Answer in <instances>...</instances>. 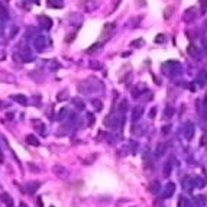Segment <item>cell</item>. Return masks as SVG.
Instances as JSON below:
<instances>
[{
    "label": "cell",
    "instance_id": "10",
    "mask_svg": "<svg viewBox=\"0 0 207 207\" xmlns=\"http://www.w3.org/2000/svg\"><path fill=\"white\" fill-rule=\"evenodd\" d=\"M142 115H143V107L142 106H136V107L132 109V120L133 122L139 120L142 117Z\"/></svg>",
    "mask_w": 207,
    "mask_h": 207
},
{
    "label": "cell",
    "instance_id": "11",
    "mask_svg": "<svg viewBox=\"0 0 207 207\" xmlns=\"http://www.w3.org/2000/svg\"><path fill=\"white\" fill-rule=\"evenodd\" d=\"M39 187H41V184H39V183H36V181H35V183H29V184H26V185L23 187V191H25V193H28V194H34V193H35Z\"/></svg>",
    "mask_w": 207,
    "mask_h": 207
},
{
    "label": "cell",
    "instance_id": "49",
    "mask_svg": "<svg viewBox=\"0 0 207 207\" xmlns=\"http://www.w3.org/2000/svg\"><path fill=\"white\" fill-rule=\"evenodd\" d=\"M203 43H204V48L207 49V39H206V38H203Z\"/></svg>",
    "mask_w": 207,
    "mask_h": 207
},
{
    "label": "cell",
    "instance_id": "42",
    "mask_svg": "<svg viewBox=\"0 0 207 207\" xmlns=\"http://www.w3.org/2000/svg\"><path fill=\"white\" fill-rule=\"evenodd\" d=\"M13 59H15L16 62H22V58H20V55H19L17 52H15V54H13Z\"/></svg>",
    "mask_w": 207,
    "mask_h": 207
},
{
    "label": "cell",
    "instance_id": "13",
    "mask_svg": "<svg viewBox=\"0 0 207 207\" xmlns=\"http://www.w3.org/2000/svg\"><path fill=\"white\" fill-rule=\"evenodd\" d=\"M161 191V183L159 181H152L151 184H149V193H152V194H158Z\"/></svg>",
    "mask_w": 207,
    "mask_h": 207
},
{
    "label": "cell",
    "instance_id": "53",
    "mask_svg": "<svg viewBox=\"0 0 207 207\" xmlns=\"http://www.w3.org/2000/svg\"><path fill=\"white\" fill-rule=\"evenodd\" d=\"M119 3H120V0H116V1H115V6H117Z\"/></svg>",
    "mask_w": 207,
    "mask_h": 207
},
{
    "label": "cell",
    "instance_id": "20",
    "mask_svg": "<svg viewBox=\"0 0 207 207\" xmlns=\"http://www.w3.org/2000/svg\"><path fill=\"white\" fill-rule=\"evenodd\" d=\"M91 107H93L96 112H100V110L103 109V103H101V100H99V99H93V100H91Z\"/></svg>",
    "mask_w": 207,
    "mask_h": 207
},
{
    "label": "cell",
    "instance_id": "15",
    "mask_svg": "<svg viewBox=\"0 0 207 207\" xmlns=\"http://www.w3.org/2000/svg\"><path fill=\"white\" fill-rule=\"evenodd\" d=\"M0 80H1V81H6V83H15V76H12V74H9V73L0 71Z\"/></svg>",
    "mask_w": 207,
    "mask_h": 207
},
{
    "label": "cell",
    "instance_id": "54",
    "mask_svg": "<svg viewBox=\"0 0 207 207\" xmlns=\"http://www.w3.org/2000/svg\"><path fill=\"white\" fill-rule=\"evenodd\" d=\"M1 34H3V29H1V26H0V35H1Z\"/></svg>",
    "mask_w": 207,
    "mask_h": 207
},
{
    "label": "cell",
    "instance_id": "39",
    "mask_svg": "<svg viewBox=\"0 0 207 207\" xmlns=\"http://www.w3.org/2000/svg\"><path fill=\"white\" fill-rule=\"evenodd\" d=\"M142 43H143V39H138V41H133L130 45H132L133 48H136V46H142Z\"/></svg>",
    "mask_w": 207,
    "mask_h": 207
},
{
    "label": "cell",
    "instance_id": "38",
    "mask_svg": "<svg viewBox=\"0 0 207 207\" xmlns=\"http://www.w3.org/2000/svg\"><path fill=\"white\" fill-rule=\"evenodd\" d=\"M67 112H68V109H67V107H64V109H61V110H59V113H58V120H61V119H62V117L65 116L64 113H67Z\"/></svg>",
    "mask_w": 207,
    "mask_h": 207
},
{
    "label": "cell",
    "instance_id": "47",
    "mask_svg": "<svg viewBox=\"0 0 207 207\" xmlns=\"http://www.w3.org/2000/svg\"><path fill=\"white\" fill-rule=\"evenodd\" d=\"M29 168H31V169H32V171H39V168H38V166L36 165H34V164H29Z\"/></svg>",
    "mask_w": 207,
    "mask_h": 207
},
{
    "label": "cell",
    "instance_id": "21",
    "mask_svg": "<svg viewBox=\"0 0 207 207\" xmlns=\"http://www.w3.org/2000/svg\"><path fill=\"white\" fill-rule=\"evenodd\" d=\"M0 19L9 20V12H7V9H6L4 4H0Z\"/></svg>",
    "mask_w": 207,
    "mask_h": 207
},
{
    "label": "cell",
    "instance_id": "51",
    "mask_svg": "<svg viewBox=\"0 0 207 207\" xmlns=\"http://www.w3.org/2000/svg\"><path fill=\"white\" fill-rule=\"evenodd\" d=\"M19 207H28V204H26V203H20V204H19Z\"/></svg>",
    "mask_w": 207,
    "mask_h": 207
},
{
    "label": "cell",
    "instance_id": "22",
    "mask_svg": "<svg viewBox=\"0 0 207 207\" xmlns=\"http://www.w3.org/2000/svg\"><path fill=\"white\" fill-rule=\"evenodd\" d=\"M26 142H28L29 145H32V146H39V141H38L34 135H28V136H26Z\"/></svg>",
    "mask_w": 207,
    "mask_h": 207
},
{
    "label": "cell",
    "instance_id": "23",
    "mask_svg": "<svg viewBox=\"0 0 207 207\" xmlns=\"http://www.w3.org/2000/svg\"><path fill=\"white\" fill-rule=\"evenodd\" d=\"M73 103H74V106H76L77 109H80V110H83L84 107H85L84 101L80 99V97H74V99H73Z\"/></svg>",
    "mask_w": 207,
    "mask_h": 207
},
{
    "label": "cell",
    "instance_id": "35",
    "mask_svg": "<svg viewBox=\"0 0 207 207\" xmlns=\"http://www.w3.org/2000/svg\"><path fill=\"white\" fill-rule=\"evenodd\" d=\"M96 7H97V3H96V1H94V3H87V4H85V10H87V12H91V10H94Z\"/></svg>",
    "mask_w": 207,
    "mask_h": 207
},
{
    "label": "cell",
    "instance_id": "8",
    "mask_svg": "<svg viewBox=\"0 0 207 207\" xmlns=\"http://www.w3.org/2000/svg\"><path fill=\"white\" fill-rule=\"evenodd\" d=\"M38 22H39V26H41L42 29H51V26H52V20H51V17H48V16H38Z\"/></svg>",
    "mask_w": 207,
    "mask_h": 207
},
{
    "label": "cell",
    "instance_id": "34",
    "mask_svg": "<svg viewBox=\"0 0 207 207\" xmlns=\"http://www.w3.org/2000/svg\"><path fill=\"white\" fill-rule=\"evenodd\" d=\"M101 46H103L101 43H94L91 48H88V49H87V52H88V54H90V52H96V51H97V49H100Z\"/></svg>",
    "mask_w": 207,
    "mask_h": 207
},
{
    "label": "cell",
    "instance_id": "44",
    "mask_svg": "<svg viewBox=\"0 0 207 207\" xmlns=\"http://www.w3.org/2000/svg\"><path fill=\"white\" fill-rule=\"evenodd\" d=\"M152 206H154V207H164V203H162L161 200H155Z\"/></svg>",
    "mask_w": 207,
    "mask_h": 207
},
{
    "label": "cell",
    "instance_id": "6",
    "mask_svg": "<svg viewBox=\"0 0 207 207\" xmlns=\"http://www.w3.org/2000/svg\"><path fill=\"white\" fill-rule=\"evenodd\" d=\"M194 133H196V127H194V123L193 122H187L185 126H184V138L187 141H191L194 138Z\"/></svg>",
    "mask_w": 207,
    "mask_h": 207
},
{
    "label": "cell",
    "instance_id": "56",
    "mask_svg": "<svg viewBox=\"0 0 207 207\" xmlns=\"http://www.w3.org/2000/svg\"><path fill=\"white\" fill-rule=\"evenodd\" d=\"M206 26H207V25H206Z\"/></svg>",
    "mask_w": 207,
    "mask_h": 207
},
{
    "label": "cell",
    "instance_id": "52",
    "mask_svg": "<svg viewBox=\"0 0 207 207\" xmlns=\"http://www.w3.org/2000/svg\"><path fill=\"white\" fill-rule=\"evenodd\" d=\"M3 107H4V104H3V101L0 100V109H3Z\"/></svg>",
    "mask_w": 207,
    "mask_h": 207
},
{
    "label": "cell",
    "instance_id": "55",
    "mask_svg": "<svg viewBox=\"0 0 207 207\" xmlns=\"http://www.w3.org/2000/svg\"><path fill=\"white\" fill-rule=\"evenodd\" d=\"M132 207H135V206H132Z\"/></svg>",
    "mask_w": 207,
    "mask_h": 207
},
{
    "label": "cell",
    "instance_id": "32",
    "mask_svg": "<svg viewBox=\"0 0 207 207\" xmlns=\"http://www.w3.org/2000/svg\"><path fill=\"white\" fill-rule=\"evenodd\" d=\"M188 54L193 55V57H197V55H199V49H197L194 45H190V46H188Z\"/></svg>",
    "mask_w": 207,
    "mask_h": 207
},
{
    "label": "cell",
    "instance_id": "33",
    "mask_svg": "<svg viewBox=\"0 0 207 207\" xmlns=\"http://www.w3.org/2000/svg\"><path fill=\"white\" fill-rule=\"evenodd\" d=\"M96 122V117H94V115H91V113H87V124L88 126H91V124H94Z\"/></svg>",
    "mask_w": 207,
    "mask_h": 207
},
{
    "label": "cell",
    "instance_id": "19",
    "mask_svg": "<svg viewBox=\"0 0 207 207\" xmlns=\"http://www.w3.org/2000/svg\"><path fill=\"white\" fill-rule=\"evenodd\" d=\"M172 115H174V107H172V106H166L165 109H164V116H162V119L168 120V119L172 117Z\"/></svg>",
    "mask_w": 207,
    "mask_h": 207
},
{
    "label": "cell",
    "instance_id": "50",
    "mask_svg": "<svg viewBox=\"0 0 207 207\" xmlns=\"http://www.w3.org/2000/svg\"><path fill=\"white\" fill-rule=\"evenodd\" d=\"M3 161H4V158H3V154H1V152H0V164H1V162H3Z\"/></svg>",
    "mask_w": 207,
    "mask_h": 207
},
{
    "label": "cell",
    "instance_id": "18",
    "mask_svg": "<svg viewBox=\"0 0 207 207\" xmlns=\"http://www.w3.org/2000/svg\"><path fill=\"white\" fill-rule=\"evenodd\" d=\"M178 207H193V204H191V201H190L187 197L181 196V197L178 199Z\"/></svg>",
    "mask_w": 207,
    "mask_h": 207
},
{
    "label": "cell",
    "instance_id": "2",
    "mask_svg": "<svg viewBox=\"0 0 207 207\" xmlns=\"http://www.w3.org/2000/svg\"><path fill=\"white\" fill-rule=\"evenodd\" d=\"M104 124L107 127H112V129H119L123 124V117H120L117 115H110L104 119Z\"/></svg>",
    "mask_w": 207,
    "mask_h": 207
},
{
    "label": "cell",
    "instance_id": "14",
    "mask_svg": "<svg viewBox=\"0 0 207 207\" xmlns=\"http://www.w3.org/2000/svg\"><path fill=\"white\" fill-rule=\"evenodd\" d=\"M0 200L6 204L7 207H13V199L7 194V193H3V194H0Z\"/></svg>",
    "mask_w": 207,
    "mask_h": 207
},
{
    "label": "cell",
    "instance_id": "29",
    "mask_svg": "<svg viewBox=\"0 0 207 207\" xmlns=\"http://www.w3.org/2000/svg\"><path fill=\"white\" fill-rule=\"evenodd\" d=\"M141 94H142L141 88H139L138 85H135V87L132 88V97H133V99H138V97H141Z\"/></svg>",
    "mask_w": 207,
    "mask_h": 207
},
{
    "label": "cell",
    "instance_id": "7",
    "mask_svg": "<svg viewBox=\"0 0 207 207\" xmlns=\"http://www.w3.org/2000/svg\"><path fill=\"white\" fill-rule=\"evenodd\" d=\"M52 172L58 177V178H67L68 175H70V171L65 168V166H62V165H54L52 166Z\"/></svg>",
    "mask_w": 207,
    "mask_h": 207
},
{
    "label": "cell",
    "instance_id": "4",
    "mask_svg": "<svg viewBox=\"0 0 207 207\" xmlns=\"http://www.w3.org/2000/svg\"><path fill=\"white\" fill-rule=\"evenodd\" d=\"M46 38L43 36V35H38V36H35L34 38V42H32V45H34V48L38 51V52H43L45 51V48H46Z\"/></svg>",
    "mask_w": 207,
    "mask_h": 207
},
{
    "label": "cell",
    "instance_id": "24",
    "mask_svg": "<svg viewBox=\"0 0 207 207\" xmlns=\"http://www.w3.org/2000/svg\"><path fill=\"white\" fill-rule=\"evenodd\" d=\"M206 201H207L206 196H203V194H200V196H196V204H197L199 207H203L204 204H206Z\"/></svg>",
    "mask_w": 207,
    "mask_h": 207
},
{
    "label": "cell",
    "instance_id": "40",
    "mask_svg": "<svg viewBox=\"0 0 207 207\" xmlns=\"http://www.w3.org/2000/svg\"><path fill=\"white\" fill-rule=\"evenodd\" d=\"M155 116H157V107H152V109L149 110V117H151V119H155Z\"/></svg>",
    "mask_w": 207,
    "mask_h": 207
},
{
    "label": "cell",
    "instance_id": "46",
    "mask_svg": "<svg viewBox=\"0 0 207 207\" xmlns=\"http://www.w3.org/2000/svg\"><path fill=\"white\" fill-rule=\"evenodd\" d=\"M17 31H19V29H17L16 26H13V29H12V34H10V38H13V36L16 35V32H17Z\"/></svg>",
    "mask_w": 207,
    "mask_h": 207
},
{
    "label": "cell",
    "instance_id": "31",
    "mask_svg": "<svg viewBox=\"0 0 207 207\" xmlns=\"http://www.w3.org/2000/svg\"><path fill=\"white\" fill-rule=\"evenodd\" d=\"M207 12V0H200V13L204 15Z\"/></svg>",
    "mask_w": 207,
    "mask_h": 207
},
{
    "label": "cell",
    "instance_id": "16",
    "mask_svg": "<svg viewBox=\"0 0 207 207\" xmlns=\"http://www.w3.org/2000/svg\"><path fill=\"white\" fill-rule=\"evenodd\" d=\"M46 3H48L49 7H54V9L64 7V0H46Z\"/></svg>",
    "mask_w": 207,
    "mask_h": 207
},
{
    "label": "cell",
    "instance_id": "37",
    "mask_svg": "<svg viewBox=\"0 0 207 207\" xmlns=\"http://www.w3.org/2000/svg\"><path fill=\"white\" fill-rule=\"evenodd\" d=\"M155 42H157V43H159V42H165V35H164V34H159V35H157V38H155Z\"/></svg>",
    "mask_w": 207,
    "mask_h": 207
},
{
    "label": "cell",
    "instance_id": "12",
    "mask_svg": "<svg viewBox=\"0 0 207 207\" xmlns=\"http://www.w3.org/2000/svg\"><path fill=\"white\" fill-rule=\"evenodd\" d=\"M10 99H12L13 101H16V103L22 104V106H26V104H28V97H26V96H23V94H12V96H10Z\"/></svg>",
    "mask_w": 207,
    "mask_h": 207
},
{
    "label": "cell",
    "instance_id": "5",
    "mask_svg": "<svg viewBox=\"0 0 207 207\" xmlns=\"http://www.w3.org/2000/svg\"><path fill=\"white\" fill-rule=\"evenodd\" d=\"M196 17H197V12H196V9H194V7H190V9L184 10V13H183V20H184L185 23H191V22H194V20H196Z\"/></svg>",
    "mask_w": 207,
    "mask_h": 207
},
{
    "label": "cell",
    "instance_id": "25",
    "mask_svg": "<svg viewBox=\"0 0 207 207\" xmlns=\"http://www.w3.org/2000/svg\"><path fill=\"white\" fill-rule=\"evenodd\" d=\"M68 99V91L67 90H61L58 94H57V100L58 101H64V100H67Z\"/></svg>",
    "mask_w": 207,
    "mask_h": 207
},
{
    "label": "cell",
    "instance_id": "17",
    "mask_svg": "<svg viewBox=\"0 0 207 207\" xmlns=\"http://www.w3.org/2000/svg\"><path fill=\"white\" fill-rule=\"evenodd\" d=\"M162 172H164V177H169V174L172 172V158H171L169 161H166L165 164H164Z\"/></svg>",
    "mask_w": 207,
    "mask_h": 207
},
{
    "label": "cell",
    "instance_id": "27",
    "mask_svg": "<svg viewBox=\"0 0 207 207\" xmlns=\"http://www.w3.org/2000/svg\"><path fill=\"white\" fill-rule=\"evenodd\" d=\"M32 124H36L35 127L39 130V133H41V135H45V133H46V130H45V129H42V126H43V124H42L41 120H36V119H35V120H32Z\"/></svg>",
    "mask_w": 207,
    "mask_h": 207
},
{
    "label": "cell",
    "instance_id": "9",
    "mask_svg": "<svg viewBox=\"0 0 207 207\" xmlns=\"http://www.w3.org/2000/svg\"><path fill=\"white\" fill-rule=\"evenodd\" d=\"M175 191V184L174 183H166L165 187H164V191H162V197L164 199H169Z\"/></svg>",
    "mask_w": 207,
    "mask_h": 207
},
{
    "label": "cell",
    "instance_id": "26",
    "mask_svg": "<svg viewBox=\"0 0 207 207\" xmlns=\"http://www.w3.org/2000/svg\"><path fill=\"white\" fill-rule=\"evenodd\" d=\"M127 109H129V101H127L126 99H123V100L119 103V112H120V113H124Z\"/></svg>",
    "mask_w": 207,
    "mask_h": 207
},
{
    "label": "cell",
    "instance_id": "28",
    "mask_svg": "<svg viewBox=\"0 0 207 207\" xmlns=\"http://www.w3.org/2000/svg\"><path fill=\"white\" fill-rule=\"evenodd\" d=\"M90 67H91L93 70H101V68H104L103 64L99 62V61H90Z\"/></svg>",
    "mask_w": 207,
    "mask_h": 207
},
{
    "label": "cell",
    "instance_id": "43",
    "mask_svg": "<svg viewBox=\"0 0 207 207\" xmlns=\"http://www.w3.org/2000/svg\"><path fill=\"white\" fill-rule=\"evenodd\" d=\"M169 130H171V126H169V124H165V126L162 127V133H164V135L169 133Z\"/></svg>",
    "mask_w": 207,
    "mask_h": 207
},
{
    "label": "cell",
    "instance_id": "36",
    "mask_svg": "<svg viewBox=\"0 0 207 207\" xmlns=\"http://www.w3.org/2000/svg\"><path fill=\"white\" fill-rule=\"evenodd\" d=\"M115 28H116V23H107V25L104 26V32L109 34V32H110L112 29H115Z\"/></svg>",
    "mask_w": 207,
    "mask_h": 207
},
{
    "label": "cell",
    "instance_id": "45",
    "mask_svg": "<svg viewBox=\"0 0 207 207\" xmlns=\"http://www.w3.org/2000/svg\"><path fill=\"white\" fill-rule=\"evenodd\" d=\"M6 59V51L0 49V61H4Z\"/></svg>",
    "mask_w": 207,
    "mask_h": 207
},
{
    "label": "cell",
    "instance_id": "48",
    "mask_svg": "<svg viewBox=\"0 0 207 207\" xmlns=\"http://www.w3.org/2000/svg\"><path fill=\"white\" fill-rule=\"evenodd\" d=\"M38 206H39V207H43V204H42V200H41V199H38Z\"/></svg>",
    "mask_w": 207,
    "mask_h": 207
},
{
    "label": "cell",
    "instance_id": "41",
    "mask_svg": "<svg viewBox=\"0 0 207 207\" xmlns=\"http://www.w3.org/2000/svg\"><path fill=\"white\" fill-rule=\"evenodd\" d=\"M59 67H61V65H59L57 61H52V62H51V70H58Z\"/></svg>",
    "mask_w": 207,
    "mask_h": 207
},
{
    "label": "cell",
    "instance_id": "30",
    "mask_svg": "<svg viewBox=\"0 0 207 207\" xmlns=\"http://www.w3.org/2000/svg\"><path fill=\"white\" fill-rule=\"evenodd\" d=\"M164 152H165V145H164V143H159V145L157 146L155 155H157V157H161V155H162Z\"/></svg>",
    "mask_w": 207,
    "mask_h": 207
},
{
    "label": "cell",
    "instance_id": "1",
    "mask_svg": "<svg viewBox=\"0 0 207 207\" xmlns=\"http://www.w3.org/2000/svg\"><path fill=\"white\" fill-rule=\"evenodd\" d=\"M104 85L100 83L97 78H87L78 83V91L83 94H90V93H97L99 90H101Z\"/></svg>",
    "mask_w": 207,
    "mask_h": 207
},
{
    "label": "cell",
    "instance_id": "3",
    "mask_svg": "<svg viewBox=\"0 0 207 207\" xmlns=\"http://www.w3.org/2000/svg\"><path fill=\"white\" fill-rule=\"evenodd\" d=\"M19 49H20V54H19V55H20V58H22V62H31V61L35 59V57L32 55L31 49H29L26 45H22V43H20Z\"/></svg>",
    "mask_w": 207,
    "mask_h": 207
}]
</instances>
